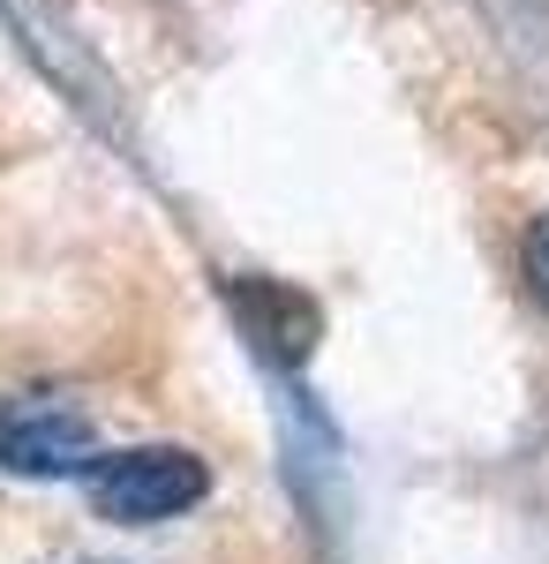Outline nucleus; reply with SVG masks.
<instances>
[{
    "label": "nucleus",
    "mask_w": 549,
    "mask_h": 564,
    "mask_svg": "<svg viewBox=\"0 0 549 564\" xmlns=\"http://www.w3.org/2000/svg\"><path fill=\"white\" fill-rule=\"evenodd\" d=\"M0 467L23 481H53V475H90V422L68 399L23 391L0 406Z\"/></svg>",
    "instance_id": "obj_2"
},
{
    "label": "nucleus",
    "mask_w": 549,
    "mask_h": 564,
    "mask_svg": "<svg viewBox=\"0 0 549 564\" xmlns=\"http://www.w3.org/2000/svg\"><path fill=\"white\" fill-rule=\"evenodd\" d=\"M204 459L196 452H173V444H143V452H114L90 467V505L121 527H159L181 520L189 505H204Z\"/></svg>",
    "instance_id": "obj_1"
},
{
    "label": "nucleus",
    "mask_w": 549,
    "mask_h": 564,
    "mask_svg": "<svg viewBox=\"0 0 549 564\" xmlns=\"http://www.w3.org/2000/svg\"><path fill=\"white\" fill-rule=\"evenodd\" d=\"M527 286H535V302L549 308V212L527 226Z\"/></svg>",
    "instance_id": "obj_3"
}]
</instances>
